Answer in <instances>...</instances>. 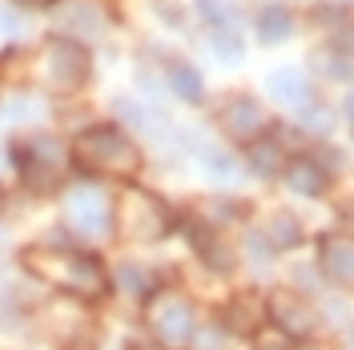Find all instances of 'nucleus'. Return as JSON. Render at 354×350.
<instances>
[{
	"mask_svg": "<svg viewBox=\"0 0 354 350\" xmlns=\"http://www.w3.org/2000/svg\"><path fill=\"white\" fill-rule=\"evenodd\" d=\"M258 161H254V169H258V174H274V149H258Z\"/></svg>",
	"mask_w": 354,
	"mask_h": 350,
	"instance_id": "ddd939ff",
	"label": "nucleus"
},
{
	"mask_svg": "<svg viewBox=\"0 0 354 350\" xmlns=\"http://www.w3.org/2000/svg\"><path fill=\"white\" fill-rule=\"evenodd\" d=\"M157 334H161V342H169V347H181L185 338H189V330H194V318H189V306L185 302H165V306L157 310L153 318Z\"/></svg>",
	"mask_w": 354,
	"mask_h": 350,
	"instance_id": "f03ea898",
	"label": "nucleus"
},
{
	"mask_svg": "<svg viewBox=\"0 0 354 350\" xmlns=\"http://www.w3.org/2000/svg\"><path fill=\"white\" fill-rule=\"evenodd\" d=\"M214 44H218V53L225 57V61H238V57H242V41H238V37H225V33H218V37H214Z\"/></svg>",
	"mask_w": 354,
	"mask_h": 350,
	"instance_id": "f8f14e48",
	"label": "nucleus"
},
{
	"mask_svg": "<svg viewBox=\"0 0 354 350\" xmlns=\"http://www.w3.org/2000/svg\"><path fill=\"white\" fill-rule=\"evenodd\" d=\"M68 218H73V225L81 234H105V225H109V218H105V194H97L88 185L73 190V197H68Z\"/></svg>",
	"mask_w": 354,
	"mask_h": 350,
	"instance_id": "f257e3e1",
	"label": "nucleus"
},
{
	"mask_svg": "<svg viewBox=\"0 0 354 350\" xmlns=\"http://www.w3.org/2000/svg\"><path fill=\"white\" fill-rule=\"evenodd\" d=\"M322 266H326V274H330L334 282H351V246L346 241H326V258H322Z\"/></svg>",
	"mask_w": 354,
	"mask_h": 350,
	"instance_id": "423d86ee",
	"label": "nucleus"
},
{
	"mask_svg": "<svg viewBox=\"0 0 354 350\" xmlns=\"http://www.w3.org/2000/svg\"><path fill=\"white\" fill-rule=\"evenodd\" d=\"M270 230L278 234V241H286V246H294V241L302 238V230H298L290 218H274V225H270Z\"/></svg>",
	"mask_w": 354,
	"mask_h": 350,
	"instance_id": "9b49d317",
	"label": "nucleus"
},
{
	"mask_svg": "<svg viewBox=\"0 0 354 350\" xmlns=\"http://www.w3.org/2000/svg\"><path fill=\"white\" fill-rule=\"evenodd\" d=\"M266 89H270V97H274V101H282V105H294V109H306V105H310V85L294 73V68L274 73V77L266 81Z\"/></svg>",
	"mask_w": 354,
	"mask_h": 350,
	"instance_id": "7ed1b4c3",
	"label": "nucleus"
},
{
	"mask_svg": "<svg viewBox=\"0 0 354 350\" xmlns=\"http://www.w3.org/2000/svg\"><path fill=\"white\" fill-rule=\"evenodd\" d=\"M24 4H48V0H24Z\"/></svg>",
	"mask_w": 354,
	"mask_h": 350,
	"instance_id": "4468645a",
	"label": "nucleus"
},
{
	"mask_svg": "<svg viewBox=\"0 0 354 350\" xmlns=\"http://www.w3.org/2000/svg\"><path fill=\"white\" fill-rule=\"evenodd\" d=\"M258 125H262V113H258V105H250V101L230 105V129L238 133V137H250Z\"/></svg>",
	"mask_w": 354,
	"mask_h": 350,
	"instance_id": "6e6552de",
	"label": "nucleus"
},
{
	"mask_svg": "<svg viewBox=\"0 0 354 350\" xmlns=\"http://www.w3.org/2000/svg\"><path fill=\"white\" fill-rule=\"evenodd\" d=\"M201 165L209 169V174H218V177H234V157H225L221 149H205V157H201Z\"/></svg>",
	"mask_w": 354,
	"mask_h": 350,
	"instance_id": "9d476101",
	"label": "nucleus"
},
{
	"mask_svg": "<svg viewBox=\"0 0 354 350\" xmlns=\"http://www.w3.org/2000/svg\"><path fill=\"white\" fill-rule=\"evenodd\" d=\"M169 85L177 89L181 101H201V77L189 65H169Z\"/></svg>",
	"mask_w": 354,
	"mask_h": 350,
	"instance_id": "0eeeda50",
	"label": "nucleus"
},
{
	"mask_svg": "<svg viewBox=\"0 0 354 350\" xmlns=\"http://www.w3.org/2000/svg\"><path fill=\"white\" fill-rule=\"evenodd\" d=\"M53 57H57V73H61V81H81V77H85V53H81V48H73V44H57Z\"/></svg>",
	"mask_w": 354,
	"mask_h": 350,
	"instance_id": "39448f33",
	"label": "nucleus"
},
{
	"mask_svg": "<svg viewBox=\"0 0 354 350\" xmlns=\"http://www.w3.org/2000/svg\"><path fill=\"white\" fill-rule=\"evenodd\" d=\"M290 181H294V185H302V194H310V197L326 190V177H322V169H318L314 161H298V165L290 169Z\"/></svg>",
	"mask_w": 354,
	"mask_h": 350,
	"instance_id": "1a4fd4ad",
	"label": "nucleus"
},
{
	"mask_svg": "<svg viewBox=\"0 0 354 350\" xmlns=\"http://www.w3.org/2000/svg\"><path fill=\"white\" fill-rule=\"evenodd\" d=\"M290 28H294V21H290V12H282V8H266L262 17H258V33H262L266 44L286 41Z\"/></svg>",
	"mask_w": 354,
	"mask_h": 350,
	"instance_id": "20e7f679",
	"label": "nucleus"
}]
</instances>
